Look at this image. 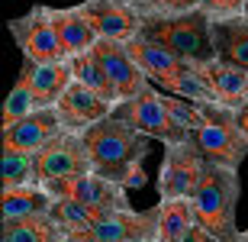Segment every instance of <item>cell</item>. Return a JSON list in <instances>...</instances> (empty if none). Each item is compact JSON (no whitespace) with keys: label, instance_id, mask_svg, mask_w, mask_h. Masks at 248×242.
<instances>
[{"label":"cell","instance_id":"cell-1","mask_svg":"<svg viewBox=\"0 0 248 242\" xmlns=\"http://www.w3.org/2000/svg\"><path fill=\"white\" fill-rule=\"evenodd\" d=\"M81 139H84V149H87L93 175L107 177L113 184H123L126 191L148 184V175L142 171V161L152 152V139L136 132L116 113H110L100 123H93L91 129H84Z\"/></svg>","mask_w":248,"mask_h":242},{"label":"cell","instance_id":"cell-2","mask_svg":"<svg viewBox=\"0 0 248 242\" xmlns=\"http://www.w3.org/2000/svg\"><path fill=\"white\" fill-rule=\"evenodd\" d=\"M239 194H242L239 171L222 165H206L200 184L190 197L197 226L213 233L219 242H239L242 233H245V229H239V220H235Z\"/></svg>","mask_w":248,"mask_h":242},{"label":"cell","instance_id":"cell-3","mask_svg":"<svg viewBox=\"0 0 248 242\" xmlns=\"http://www.w3.org/2000/svg\"><path fill=\"white\" fill-rule=\"evenodd\" d=\"M187 142L200 152L206 165H222L239 171L248 155V139L226 103H200V120L187 129Z\"/></svg>","mask_w":248,"mask_h":242},{"label":"cell","instance_id":"cell-4","mask_svg":"<svg viewBox=\"0 0 248 242\" xmlns=\"http://www.w3.org/2000/svg\"><path fill=\"white\" fill-rule=\"evenodd\" d=\"M142 39L165 46L187 65H210L216 62V42H213V19L203 10H193L184 16H155L142 23Z\"/></svg>","mask_w":248,"mask_h":242},{"label":"cell","instance_id":"cell-5","mask_svg":"<svg viewBox=\"0 0 248 242\" xmlns=\"http://www.w3.org/2000/svg\"><path fill=\"white\" fill-rule=\"evenodd\" d=\"M113 113H116L120 120H126L136 132H142V136H148V139L161 142V145L187 142V129L171 116V110L165 107L158 87H148V91H142L139 97L120 103Z\"/></svg>","mask_w":248,"mask_h":242},{"label":"cell","instance_id":"cell-6","mask_svg":"<svg viewBox=\"0 0 248 242\" xmlns=\"http://www.w3.org/2000/svg\"><path fill=\"white\" fill-rule=\"evenodd\" d=\"M158 239V207L152 210H120L107 213L100 223L78 229L68 242H155Z\"/></svg>","mask_w":248,"mask_h":242},{"label":"cell","instance_id":"cell-7","mask_svg":"<svg viewBox=\"0 0 248 242\" xmlns=\"http://www.w3.org/2000/svg\"><path fill=\"white\" fill-rule=\"evenodd\" d=\"M7 26H10V36H13L16 48L23 52V58L39 62V65L64 62V48H62L55 26H52V19H48V7H32L26 16H13Z\"/></svg>","mask_w":248,"mask_h":242},{"label":"cell","instance_id":"cell-8","mask_svg":"<svg viewBox=\"0 0 248 242\" xmlns=\"http://www.w3.org/2000/svg\"><path fill=\"white\" fill-rule=\"evenodd\" d=\"M203 171L206 161L190 142L165 145V159L158 168V200H190Z\"/></svg>","mask_w":248,"mask_h":242},{"label":"cell","instance_id":"cell-9","mask_svg":"<svg viewBox=\"0 0 248 242\" xmlns=\"http://www.w3.org/2000/svg\"><path fill=\"white\" fill-rule=\"evenodd\" d=\"M36 184H52V181H64V177H81L91 175V159L84 149L81 132H62L58 139H52L46 149H39L36 155Z\"/></svg>","mask_w":248,"mask_h":242},{"label":"cell","instance_id":"cell-10","mask_svg":"<svg viewBox=\"0 0 248 242\" xmlns=\"http://www.w3.org/2000/svg\"><path fill=\"white\" fill-rule=\"evenodd\" d=\"M55 200H74V204L84 207H97V210H107V213H116V210H132L129 204V191L123 184H113L100 175H81V177H64V181H52V184H42Z\"/></svg>","mask_w":248,"mask_h":242},{"label":"cell","instance_id":"cell-11","mask_svg":"<svg viewBox=\"0 0 248 242\" xmlns=\"http://www.w3.org/2000/svg\"><path fill=\"white\" fill-rule=\"evenodd\" d=\"M62 132H68V123L58 113V107H46V110H36L23 116L13 126H3V136H0V152H26V155H36L39 149H46L52 139H58Z\"/></svg>","mask_w":248,"mask_h":242},{"label":"cell","instance_id":"cell-12","mask_svg":"<svg viewBox=\"0 0 248 242\" xmlns=\"http://www.w3.org/2000/svg\"><path fill=\"white\" fill-rule=\"evenodd\" d=\"M93 55L100 58V65L107 68V78H110L113 91H116V100L126 103L132 97H139L142 91L152 87L148 75L136 65V58L129 55L126 42H110V39H100L93 46Z\"/></svg>","mask_w":248,"mask_h":242},{"label":"cell","instance_id":"cell-13","mask_svg":"<svg viewBox=\"0 0 248 242\" xmlns=\"http://www.w3.org/2000/svg\"><path fill=\"white\" fill-rule=\"evenodd\" d=\"M78 7H81L84 16L91 19L97 36L110 39V42H132V39H139L142 23H145L129 3H116V0H84Z\"/></svg>","mask_w":248,"mask_h":242},{"label":"cell","instance_id":"cell-14","mask_svg":"<svg viewBox=\"0 0 248 242\" xmlns=\"http://www.w3.org/2000/svg\"><path fill=\"white\" fill-rule=\"evenodd\" d=\"M58 113L64 116V123H68V129L71 132H84L91 129L93 123L107 120L116 107H113L107 97H100L97 91H91V87H84V84L71 81V87L62 94V100L55 103Z\"/></svg>","mask_w":248,"mask_h":242},{"label":"cell","instance_id":"cell-15","mask_svg":"<svg viewBox=\"0 0 248 242\" xmlns=\"http://www.w3.org/2000/svg\"><path fill=\"white\" fill-rule=\"evenodd\" d=\"M48 19L55 26L58 39H62V48H64V58H78L84 52H91L100 36L97 29L91 26V19L81 13V7H68V10H52L48 7Z\"/></svg>","mask_w":248,"mask_h":242},{"label":"cell","instance_id":"cell-16","mask_svg":"<svg viewBox=\"0 0 248 242\" xmlns=\"http://www.w3.org/2000/svg\"><path fill=\"white\" fill-rule=\"evenodd\" d=\"M29 68V78H32V94H36V103L39 110L46 107H55L62 100V94L71 87L74 81V71H71V62H48V65H39V62H29L23 58Z\"/></svg>","mask_w":248,"mask_h":242},{"label":"cell","instance_id":"cell-17","mask_svg":"<svg viewBox=\"0 0 248 242\" xmlns=\"http://www.w3.org/2000/svg\"><path fill=\"white\" fill-rule=\"evenodd\" d=\"M68 229L52 213L46 216H23V220H3L0 239L7 242H68Z\"/></svg>","mask_w":248,"mask_h":242},{"label":"cell","instance_id":"cell-18","mask_svg":"<svg viewBox=\"0 0 248 242\" xmlns=\"http://www.w3.org/2000/svg\"><path fill=\"white\" fill-rule=\"evenodd\" d=\"M126 48H129V55L136 58V65L148 75L152 87L165 84L168 78L177 71V68L184 65V62H181L174 52H168L165 46H158V42H148V39H142V36L132 39V42H126Z\"/></svg>","mask_w":248,"mask_h":242},{"label":"cell","instance_id":"cell-19","mask_svg":"<svg viewBox=\"0 0 248 242\" xmlns=\"http://www.w3.org/2000/svg\"><path fill=\"white\" fill-rule=\"evenodd\" d=\"M203 75H206V81L213 84L219 103L239 107V103L248 100V68L216 58V62H210V65H203Z\"/></svg>","mask_w":248,"mask_h":242},{"label":"cell","instance_id":"cell-20","mask_svg":"<svg viewBox=\"0 0 248 242\" xmlns=\"http://www.w3.org/2000/svg\"><path fill=\"white\" fill-rule=\"evenodd\" d=\"M55 197L48 194L42 184H26V187H10L0 194V213L3 220H23V216H46L52 213Z\"/></svg>","mask_w":248,"mask_h":242},{"label":"cell","instance_id":"cell-21","mask_svg":"<svg viewBox=\"0 0 248 242\" xmlns=\"http://www.w3.org/2000/svg\"><path fill=\"white\" fill-rule=\"evenodd\" d=\"M213 42H216L219 62H232V65L248 68V16L213 23Z\"/></svg>","mask_w":248,"mask_h":242},{"label":"cell","instance_id":"cell-22","mask_svg":"<svg viewBox=\"0 0 248 242\" xmlns=\"http://www.w3.org/2000/svg\"><path fill=\"white\" fill-rule=\"evenodd\" d=\"M197 226L190 200H158V239L155 242H184Z\"/></svg>","mask_w":248,"mask_h":242},{"label":"cell","instance_id":"cell-23","mask_svg":"<svg viewBox=\"0 0 248 242\" xmlns=\"http://www.w3.org/2000/svg\"><path fill=\"white\" fill-rule=\"evenodd\" d=\"M36 110H39V103H36V94H32V78H29V68L23 62L19 78L13 81L7 100H3V123L0 126H13V123H19L23 116H29V113H36Z\"/></svg>","mask_w":248,"mask_h":242},{"label":"cell","instance_id":"cell-24","mask_svg":"<svg viewBox=\"0 0 248 242\" xmlns=\"http://www.w3.org/2000/svg\"><path fill=\"white\" fill-rule=\"evenodd\" d=\"M71 71H74V81H78V84L97 91L100 97H107L113 107H120L116 91H113L110 78H107V68L100 65V58L93 55V48H91V52H84V55H78V58H71Z\"/></svg>","mask_w":248,"mask_h":242},{"label":"cell","instance_id":"cell-25","mask_svg":"<svg viewBox=\"0 0 248 242\" xmlns=\"http://www.w3.org/2000/svg\"><path fill=\"white\" fill-rule=\"evenodd\" d=\"M0 184L3 191L36 184V159L26 152H0Z\"/></svg>","mask_w":248,"mask_h":242},{"label":"cell","instance_id":"cell-26","mask_svg":"<svg viewBox=\"0 0 248 242\" xmlns=\"http://www.w3.org/2000/svg\"><path fill=\"white\" fill-rule=\"evenodd\" d=\"M120 213V210H116ZM52 216L68 229V233H78V229H87V226L100 223L107 210H97V207H84V204H74V200H55L52 207Z\"/></svg>","mask_w":248,"mask_h":242},{"label":"cell","instance_id":"cell-27","mask_svg":"<svg viewBox=\"0 0 248 242\" xmlns=\"http://www.w3.org/2000/svg\"><path fill=\"white\" fill-rule=\"evenodd\" d=\"M129 7L136 10L142 19H155V16H184L193 10L203 7V0H132Z\"/></svg>","mask_w":248,"mask_h":242},{"label":"cell","instance_id":"cell-28","mask_svg":"<svg viewBox=\"0 0 248 242\" xmlns=\"http://www.w3.org/2000/svg\"><path fill=\"white\" fill-rule=\"evenodd\" d=\"M203 13L219 23V19H235V16H245L248 10V0H203Z\"/></svg>","mask_w":248,"mask_h":242},{"label":"cell","instance_id":"cell-29","mask_svg":"<svg viewBox=\"0 0 248 242\" xmlns=\"http://www.w3.org/2000/svg\"><path fill=\"white\" fill-rule=\"evenodd\" d=\"M232 113H235V123H239V129L245 132V139H248V100L239 103V107H232Z\"/></svg>","mask_w":248,"mask_h":242},{"label":"cell","instance_id":"cell-30","mask_svg":"<svg viewBox=\"0 0 248 242\" xmlns=\"http://www.w3.org/2000/svg\"><path fill=\"white\" fill-rule=\"evenodd\" d=\"M184 242H219V239H216L213 233H206L203 226H193V229H190V236H187Z\"/></svg>","mask_w":248,"mask_h":242},{"label":"cell","instance_id":"cell-31","mask_svg":"<svg viewBox=\"0 0 248 242\" xmlns=\"http://www.w3.org/2000/svg\"><path fill=\"white\" fill-rule=\"evenodd\" d=\"M239 242H248V229H245V233H242V239Z\"/></svg>","mask_w":248,"mask_h":242},{"label":"cell","instance_id":"cell-32","mask_svg":"<svg viewBox=\"0 0 248 242\" xmlns=\"http://www.w3.org/2000/svg\"><path fill=\"white\" fill-rule=\"evenodd\" d=\"M116 3H132V0H116Z\"/></svg>","mask_w":248,"mask_h":242},{"label":"cell","instance_id":"cell-33","mask_svg":"<svg viewBox=\"0 0 248 242\" xmlns=\"http://www.w3.org/2000/svg\"><path fill=\"white\" fill-rule=\"evenodd\" d=\"M0 242H7V239H0Z\"/></svg>","mask_w":248,"mask_h":242},{"label":"cell","instance_id":"cell-34","mask_svg":"<svg viewBox=\"0 0 248 242\" xmlns=\"http://www.w3.org/2000/svg\"><path fill=\"white\" fill-rule=\"evenodd\" d=\"M245 16H248V10H245Z\"/></svg>","mask_w":248,"mask_h":242}]
</instances>
